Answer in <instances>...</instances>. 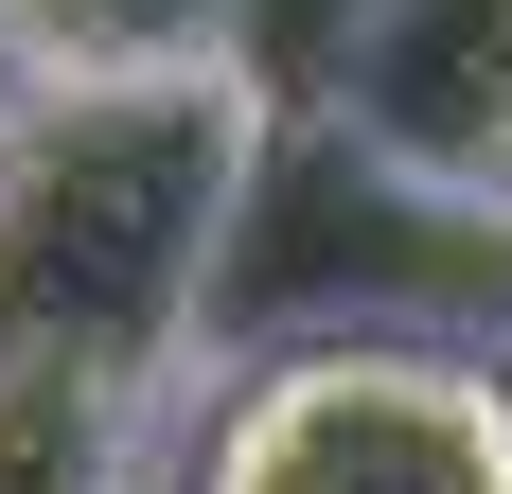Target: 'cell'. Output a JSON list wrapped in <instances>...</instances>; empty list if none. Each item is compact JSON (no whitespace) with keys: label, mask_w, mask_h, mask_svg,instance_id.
I'll list each match as a JSON object with an SVG mask.
<instances>
[{"label":"cell","mask_w":512,"mask_h":494,"mask_svg":"<svg viewBox=\"0 0 512 494\" xmlns=\"http://www.w3.org/2000/svg\"><path fill=\"white\" fill-rule=\"evenodd\" d=\"M0 124H18V53H0Z\"/></svg>","instance_id":"ba28073f"},{"label":"cell","mask_w":512,"mask_h":494,"mask_svg":"<svg viewBox=\"0 0 512 494\" xmlns=\"http://www.w3.org/2000/svg\"><path fill=\"white\" fill-rule=\"evenodd\" d=\"M142 406L124 371H53L0 353V494H142Z\"/></svg>","instance_id":"5b68a950"},{"label":"cell","mask_w":512,"mask_h":494,"mask_svg":"<svg viewBox=\"0 0 512 494\" xmlns=\"http://www.w3.org/2000/svg\"><path fill=\"white\" fill-rule=\"evenodd\" d=\"M336 106H354L389 159H424V177L512 195V0H371Z\"/></svg>","instance_id":"277c9868"},{"label":"cell","mask_w":512,"mask_h":494,"mask_svg":"<svg viewBox=\"0 0 512 494\" xmlns=\"http://www.w3.org/2000/svg\"><path fill=\"white\" fill-rule=\"evenodd\" d=\"M354 36H371V0H230V71H248L265 106H336Z\"/></svg>","instance_id":"52a82bcc"},{"label":"cell","mask_w":512,"mask_h":494,"mask_svg":"<svg viewBox=\"0 0 512 494\" xmlns=\"http://www.w3.org/2000/svg\"><path fill=\"white\" fill-rule=\"evenodd\" d=\"M512 318V195H460L354 124V106H265L248 212L212 265V353L301 336H477Z\"/></svg>","instance_id":"7a4b0ae2"},{"label":"cell","mask_w":512,"mask_h":494,"mask_svg":"<svg viewBox=\"0 0 512 494\" xmlns=\"http://www.w3.org/2000/svg\"><path fill=\"white\" fill-rule=\"evenodd\" d=\"M195 494H512V389L442 336L248 353L195 442Z\"/></svg>","instance_id":"3957f363"},{"label":"cell","mask_w":512,"mask_h":494,"mask_svg":"<svg viewBox=\"0 0 512 494\" xmlns=\"http://www.w3.org/2000/svg\"><path fill=\"white\" fill-rule=\"evenodd\" d=\"M18 71H230V0H0Z\"/></svg>","instance_id":"8992f818"},{"label":"cell","mask_w":512,"mask_h":494,"mask_svg":"<svg viewBox=\"0 0 512 494\" xmlns=\"http://www.w3.org/2000/svg\"><path fill=\"white\" fill-rule=\"evenodd\" d=\"M248 71H18L0 124V353L177 389L212 353V265L248 212Z\"/></svg>","instance_id":"6da1fadb"}]
</instances>
